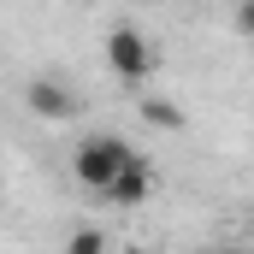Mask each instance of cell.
Instances as JSON below:
<instances>
[{
	"instance_id": "obj_1",
	"label": "cell",
	"mask_w": 254,
	"mask_h": 254,
	"mask_svg": "<svg viewBox=\"0 0 254 254\" xmlns=\"http://www.w3.org/2000/svg\"><path fill=\"white\" fill-rule=\"evenodd\" d=\"M125 160H136V148H130L125 136L101 130V136H83V142H77V154H71V178H77L83 190H101Z\"/></svg>"
},
{
	"instance_id": "obj_5",
	"label": "cell",
	"mask_w": 254,
	"mask_h": 254,
	"mask_svg": "<svg viewBox=\"0 0 254 254\" xmlns=\"http://www.w3.org/2000/svg\"><path fill=\"white\" fill-rule=\"evenodd\" d=\"M142 119H148L154 130H184V107L166 101V95H148V101H142Z\"/></svg>"
},
{
	"instance_id": "obj_2",
	"label": "cell",
	"mask_w": 254,
	"mask_h": 254,
	"mask_svg": "<svg viewBox=\"0 0 254 254\" xmlns=\"http://www.w3.org/2000/svg\"><path fill=\"white\" fill-rule=\"evenodd\" d=\"M107 65H113V77H125V83H148L160 60H154V42H148L142 30L119 24V30H107Z\"/></svg>"
},
{
	"instance_id": "obj_6",
	"label": "cell",
	"mask_w": 254,
	"mask_h": 254,
	"mask_svg": "<svg viewBox=\"0 0 254 254\" xmlns=\"http://www.w3.org/2000/svg\"><path fill=\"white\" fill-rule=\"evenodd\" d=\"M101 249H107L101 231H71V237H65V254H101Z\"/></svg>"
},
{
	"instance_id": "obj_4",
	"label": "cell",
	"mask_w": 254,
	"mask_h": 254,
	"mask_svg": "<svg viewBox=\"0 0 254 254\" xmlns=\"http://www.w3.org/2000/svg\"><path fill=\"white\" fill-rule=\"evenodd\" d=\"M95 195H101L107 207H142V201L154 195V172H148V160H142V154H136V160H125V166H119V172H113Z\"/></svg>"
},
{
	"instance_id": "obj_3",
	"label": "cell",
	"mask_w": 254,
	"mask_h": 254,
	"mask_svg": "<svg viewBox=\"0 0 254 254\" xmlns=\"http://www.w3.org/2000/svg\"><path fill=\"white\" fill-rule=\"evenodd\" d=\"M24 107H30L42 125H65V119H77V89H71L65 77H30Z\"/></svg>"
}]
</instances>
